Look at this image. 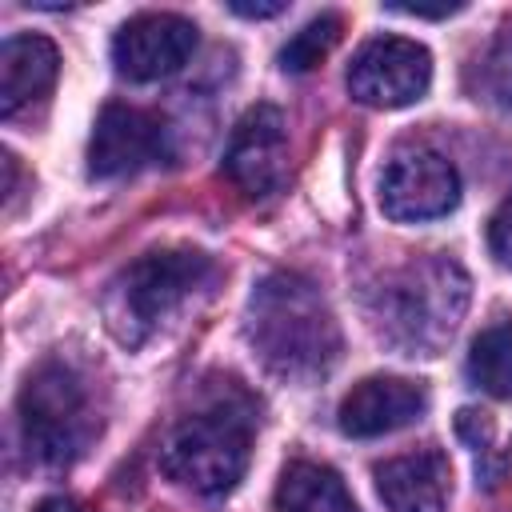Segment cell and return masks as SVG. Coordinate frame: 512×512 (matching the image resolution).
I'll list each match as a JSON object with an SVG mask.
<instances>
[{
	"instance_id": "52a82bcc",
	"label": "cell",
	"mask_w": 512,
	"mask_h": 512,
	"mask_svg": "<svg viewBox=\"0 0 512 512\" xmlns=\"http://www.w3.org/2000/svg\"><path fill=\"white\" fill-rule=\"evenodd\" d=\"M432 52L408 36H372L348 64V92L368 108H404L424 100Z\"/></svg>"
},
{
	"instance_id": "7a4b0ae2",
	"label": "cell",
	"mask_w": 512,
	"mask_h": 512,
	"mask_svg": "<svg viewBox=\"0 0 512 512\" xmlns=\"http://www.w3.org/2000/svg\"><path fill=\"white\" fill-rule=\"evenodd\" d=\"M468 308V272L448 256L408 260L372 288L368 324L404 356H436Z\"/></svg>"
},
{
	"instance_id": "4fadbf2b",
	"label": "cell",
	"mask_w": 512,
	"mask_h": 512,
	"mask_svg": "<svg viewBox=\"0 0 512 512\" xmlns=\"http://www.w3.org/2000/svg\"><path fill=\"white\" fill-rule=\"evenodd\" d=\"M60 72V52L48 36L20 32L8 36L0 48V116L12 120L36 100H44L56 84Z\"/></svg>"
},
{
	"instance_id": "5b68a950",
	"label": "cell",
	"mask_w": 512,
	"mask_h": 512,
	"mask_svg": "<svg viewBox=\"0 0 512 512\" xmlns=\"http://www.w3.org/2000/svg\"><path fill=\"white\" fill-rule=\"evenodd\" d=\"M252 456V420L228 404H212L204 412L184 416L164 448L160 468L168 480L200 492V496H224L240 484Z\"/></svg>"
},
{
	"instance_id": "d6986e66",
	"label": "cell",
	"mask_w": 512,
	"mask_h": 512,
	"mask_svg": "<svg viewBox=\"0 0 512 512\" xmlns=\"http://www.w3.org/2000/svg\"><path fill=\"white\" fill-rule=\"evenodd\" d=\"M392 12H404V16H428V20H440V16H452V12H460L464 4L456 0V4H440V8H428V4H388Z\"/></svg>"
},
{
	"instance_id": "5bb4252c",
	"label": "cell",
	"mask_w": 512,
	"mask_h": 512,
	"mask_svg": "<svg viewBox=\"0 0 512 512\" xmlns=\"http://www.w3.org/2000/svg\"><path fill=\"white\" fill-rule=\"evenodd\" d=\"M276 512H360L344 480L328 464L296 460L276 484Z\"/></svg>"
},
{
	"instance_id": "2e32d148",
	"label": "cell",
	"mask_w": 512,
	"mask_h": 512,
	"mask_svg": "<svg viewBox=\"0 0 512 512\" xmlns=\"http://www.w3.org/2000/svg\"><path fill=\"white\" fill-rule=\"evenodd\" d=\"M472 92L496 112H512V24L484 48L472 68Z\"/></svg>"
},
{
	"instance_id": "6da1fadb",
	"label": "cell",
	"mask_w": 512,
	"mask_h": 512,
	"mask_svg": "<svg viewBox=\"0 0 512 512\" xmlns=\"http://www.w3.org/2000/svg\"><path fill=\"white\" fill-rule=\"evenodd\" d=\"M244 336L256 360L292 384L320 380L340 360V324L320 288L300 272H268L252 288Z\"/></svg>"
},
{
	"instance_id": "ac0fdd59",
	"label": "cell",
	"mask_w": 512,
	"mask_h": 512,
	"mask_svg": "<svg viewBox=\"0 0 512 512\" xmlns=\"http://www.w3.org/2000/svg\"><path fill=\"white\" fill-rule=\"evenodd\" d=\"M488 248L504 268H512V196L488 220Z\"/></svg>"
},
{
	"instance_id": "ba28073f",
	"label": "cell",
	"mask_w": 512,
	"mask_h": 512,
	"mask_svg": "<svg viewBox=\"0 0 512 512\" xmlns=\"http://www.w3.org/2000/svg\"><path fill=\"white\" fill-rule=\"evenodd\" d=\"M168 128L160 116L132 108V104H104L96 116L92 140H88V172L96 180H120L136 176L140 168H152L168 160Z\"/></svg>"
},
{
	"instance_id": "8fae6325",
	"label": "cell",
	"mask_w": 512,
	"mask_h": 512,
	"mask_svg": "<svg viewBox=\"0 0 512 512\" xmlns=\"http://www.w3.org/2000/svg\"><path fill=\"white\" fill-rule=\"evenodd\" d=\"M428 412V392L416 380L404 376H364L352 384L336 408V424L352 440L388 436L396 428H408Z\"/></svg>"
},
{
	"instance_id": "9c48e42d",
	"label": "cell",
	"mask_w": 512,
	"mask_h": 512,
	"mask_svg": "<svg viewBox=\"0 0 512 512\" xmlns=\"http://www.w3.org/2000/svg\"><path fill=\"white\" fill-rule=\"evenodd\" d=\"M196 52V24L180 12H140L112 36V64L124 80L152 84L188 64Z\"/></svg>"
},
{
	"instance_id": "3957f363",
	"label": "cell",
	"mask_w": 512,
	"mask_h": 512,
	"mask_svg": "<svg viewBox=\"0 0 512 512\" xmlns=\"http://www.w3.org/2000/svg\"><path fill=\"white\" fill-rule=\"evenodd\" d=\"M216 280V264L200 248H152L136 256L128 268L116 272V280L104 292V320L108 332L140 348L152 340L196 292H204Z\"/></svg>"
},
{
	"instance_id": "ffe728a7",
	"label": "cell",
	"mask_w": 512,
	"mask_h": 512,
	"mask_svg": "<svg viewBox=\"0 0 512 512\" xmlns=\"http://www.w3.org/2000/svg\"><path fill=\"white\" fill-rule=\"evenodd\" d=\"M236 16H248V20H264V16H280L284 12V4L276 0V4H240V0H232L228 4Z\"/></svg>"
},
{
	"instance_id": "44dd1931",
	"label": "cell",
	"mask_w": 512,
	"mask_h": 512,
	"mask_svg": "<svg viewBox=\"0 0 512 512\" xmlns=\"http://www.w3.org/2000/svg\"><path fill=\"white\" fill-rule=\"evenodd\" d=\"M36 512H84V504H76L68 496H48V500H40Z\"/></svg>"
},
{
	"instance_id": "277c9868",
	"label": "cell",
	"mask_w": 512,
	"mask_h": 512,
	"mask_svg": "<svg viewBox=\"0 0 512 512\" xmlns=\"http://www.w3.org/2000/svg\"><path fill=\"white\" fill-rule=\"evenodd\" d=\"M20 432L24 448L44 468H64L100 432L88 384L60 360H44L20 388Z\"/></svg>"
},
{
	"instance_id": "e0dca14e",
	"label": "cell",
	"mask_w": 512,
	"mask_h": 512,
	"mask_svg": "<svg viewBox=\"0 0 512 512\" xmlns=\"http://www.w3.org/2000/svg\"><path fill=\"white\" fill-rule=\"evenodd\" d=\"M340 32H344V20H340L336 12H324V16L308 20V24L280 48V68H284V72H312V68L336 48Z\"/></svg>"
},
{
	"instance_id": "30bf717a",
	"label": "cell",
	"mask_w": 512,
	"mask_h": 512,
	"mask_svg": "<svg viewBox=\"0 0 512 512\" xmlns=\"http://www.w3.org/2000/svg\"><path fill=\"white\" fill-rule=\"evenodd\" d=\"M224 176L252 200L272 196L288 176V132L272 104H252L224 148Z\"/></svg>"
},
{
	"instance_id": "8992f818",
	"label": "cell",
	"mask_w": 512,
	"mask_h": 512,
	"mask_svg": "<svg viewBox=\"0 0 512 512\" xmlns=\"http://www.w3.org/2000/svg\"><path fill=\"white\" fill-rule=\"evenodd\" d=\"M456 204H460V172L444 152L428 144L400 148L380 172V208L396 224L436 220L448 216Z\"/></svg>"
},
{
	"instance_id": "9a60e30c",
	"label": "cell",
	"mask_w": 512,
	"mask_h": 512,
	"mask_svg": "<svg viewBox=\"0 0 512 512\" xmlns=\"http://www.w3.org/2000/svg\"><path fill=\"white\" fill-rule=\"evenodd\" d=\"M468 376L480 392L512 400V320H496L472 340Z\"/></svg>"
},
{
	"instance_id": "7c38bea8",
	"label": "cell",
	"mask_w": 512,
	"mask_h": 512,
	"mask_svg": "<svg viewBox=\"0 0 512 512\" xmlns=\"http://www.w3.org/2000/svg\"><path fill=\"white\" fill-rule=\"evenodd\" d=\"M376 496L388 512H444L452 496V464L440 448H416L376 464Z\"/></svg>"
}]
</instances>
